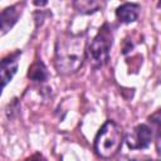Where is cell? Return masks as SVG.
I'll return each mask as SVG.
<instances>
[{"label":"cell","instance_id":"cell-1","mask_svg":"<svg viewBox=\"0 0 161 161\" xmlns=\"http://www.w3.org/2000/svg\"><path fill=\"white\" fill-rule=\"evenodd\" d=\"M87 33L64 31L59 34L54 47V65L58 73L70 75L77 73L87 58Z\"/></svg>","mask_w":161,"mask_h":161},{"label":"cell","instance_id":"cell-14","mask_svg":"<svg viewBox=\"0 0 161 161\" xmlns=\"http://www.w3.org/2000/svg\"><path fill=\"white\" fill-rule=\"evenodd\" d=\"M157 6H161V3H158V4H157Z\"/></svg>","mask_w":161,"mask_h":161},{"label":"cell","instance_id":"cell-4","mask_svg":"<svg viewBox=\"0 0 161 161\" xmlns=\"http://www.w3.org/2000/svg\"><path fill=\"white\" fill-rule=\"evenodd\" d=\"M152 136V128L146 123H140L125 137V141L131 150H145L151 145Z\"/></svg>","mask_w":161,"mask_h":161},{"label":"cell","instance_id":"cell-10","mask_svg":"<svg viewBox=\"0 0 161 161\" xmlns=\"http://www.w3.org/2000/svg\"><path fill=\"white\" fill-rule=\"evenodd\" d=\"M148 122L151 123L152 131H155L157 137H161V109H157L151 116H148Z\"/></svg>","mask_w":161,"mask_h":161},{"label":"cell","instance_id":"cell-8","mask_svg":"<svg viewBox=\"0 0 161 161\" xmlns=\"http://www.w3.org/2000/svg\"><path fill=\"white\" fill-rule=\"evenodd\" d=\"M49 77L48 69L42 59H36L33 62V64L29 67L28 70V78L34 82H45Z\"/></svg>","mask_w":161,"mask_h":161},{"label":"cell","instance_id":"cell-3","mask_svg":"<svg viewBox=\"0 0 161 161\" xmlns=\"http://www.w3.org/2000/svg\"><path fill=\"white\" fill-rule=\"evenodd\" d=\"M113 42V35L109 25L104 23L87 48V59L94 69L104 67L109 60V52Z\"/></svg>","mask_w":161,"mask_h":161},{"label":"cell","instance_id":"cell-13","mask_svg":"<svg viewBox=\"0 0 161 161\" xmlns=\"http://www.w3.org/2000/svg\"><path fill=\"white\" fill-rule=\"evenodd\" d=\"M148 161H161V160H148Z\"/></svg>","mask_w":161,"mask_h":161},{"label":"cell","instance_id":"cell-11","mask_svg":"<svg viewBox=\"0 0 161 161\" xmlns=\"http://www.w3.org/2000/svg\"><path fill=\"white\" fill-rule=\"evenodd\" d=\"M24 161H47V160H45V157H44L42 153H39V152H35V153L30 155L29 157H26Z\"/></svg>","mask_w":161,"mask_h":161},{"label":"cell","instance_id":"cell-6","mask_svg":"<svg viewBox=\"0 0 161 161\" xmlns=\"http://www.w3.org/2000/svg\"><path fill=\"white\" fill-rule=\"evenodd\" d=\"M21 6L23 4H15L6 6L1 10L0 20H1V35H5L18 21L19 16L21 15Z\"/></svg>","mask_w":161,"mask_h":161},{"label":"cell","instance_id":"cell-7","mask_svg":"<svg viewBox=\"0 0 161 161\" xmlns=\"http://www.w3.org/2000/svg\"><path fill=\"white\" fill-rule=\"evenodd\" d=\"M141 6L137 3H123L116 9V18L123 24L135 23L138 19Z\"/></svg>","mask_w":161,"mask_h":161},{"label":"cell","instance_id":"cell-5","mask_svg":"<svg viewBox=\"0 0 161 161\" xmlns=\"http://www.w3.org/2000/svg\"><path fill=\"white\" fill-rule=\"evenodd\" d=\"M21 55L20 50H16L9 55H6L5 58H3L1 60V80H3V88L6 87V84L13 79V77L18 72V67H19V58Z\"/></svg>","mask_w":161,"mask_h":161},{"label":"cell","instance_id":"cell-2","mask_svg":"<svg viewBox=\"0 0 161 161\" xmlns=\"http://www.w3.org/2000/svg\"><path fill=\"white\" fill-rule=\"evenodd\" d=\"M123 141L125 133L122 127L113 119H107L94 137V151L101 158H112L121 150Z\"/></svg>","mask_w":161,"mask_h":161},{"label":"cell","instance_id":"cell-9","mask_svg":"<svg viewBox=\"0 0 161 161\" xmlns=\"http://www.w3.org/2000/svg\"><path fill=\"white\" fill-rule=\"evenodd\" d=\"M104 3L101 1H94V0H78L73 1V6L77 11L82 14H93L103 8Z\"/></svg>","mask_w":161,"mask_h":161},{"label":"cell","instance_id":"cell-12","mask_svg":"<svg viewBox=\"0 0 161 161\" xmlns=\"http://www.w3.org/2000/svg\"><path fill=\"white\" fill-rule=\"evenodd\" d=\"M48 3L47 1H43V3H39V1H34V5H38V6H43V5H47Z\"/></svg>","mask_w":161,"mask_h":161}]
</instances>
